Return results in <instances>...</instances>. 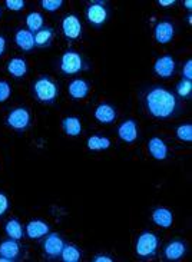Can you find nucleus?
<instances>
[{
	"label": "nucleus",
	"mask_w": 192,
	"mask_h": 262,
	"mask_svg": "<svg viewBox=\"0 0 192 262\" xmlns=\"http://www.w3.org/2000/svg\"><path fill=\"white\" fill-rule=\"evenodd\" d=\"M145 105L151 116L155 119H168L175 115L178 107V100L165 88H152L145 96Z\"/></svg>",
	"instance_id": "1"
},
{
	"label": "nucleus",
	"mask_w": 192,
	"mask_h": 262,
	"mask_svg": "<svg viewBox=\"0 0 192 262\" xmlns=\"http://www.w3.org/2000/svg\"><path fill=\"white\" fill-rule=\"evenodd\" d=\"M33 92H35L36 98L45 102V103H50L56 99L57 96V86L56 83L48 76L39 78L33 83Z\"/></svg>",
	"instance_id": "2"
},
{
	"label": "nucleus",
	"mask_w": 192,
	"mask_h": 262,
	"mask_svg": "<svg viewBox=\"0 0 192 262\" xmlns=\"http://www.w3.org/2000/svg\"><path fill=\"white\" fill-rule=\"evenodd\" d=\"M158 249V238L154 232H148L145 231L139 235L138 241H136L135 251L141 258H148L152 256Z\"/></svg>",
	"instance_id": "3"
},
{
	"label": "nucleus",
	"mask_w": 192,
	"mask_h": 262,
	"mask_svg": "<svg viewBox=\"0 0 192 262\" xmlns=\"http://www.w3.org/2000/svg\"><path fill=\"white\" fill-rule=\"evenodd\" d=\"M82 69H83V60L80 55L73 50L65 52L60 59V71L63 72L65 75H76Z\"/></svg>",
	"instance_id": "4"
},
{
	"label": "nucleus",
	"mask_w": 192,
	"mask_h": 262,
	"mask_svg": "<svg viewBox=\"0 0 192 262\" xmlns=\"http://www.w3.org/2000/svg\"><path fill=\"white\" fill-rule=\"evenodd\" d=\"M30 123V114L26 107H16L7 115V125L16 130L26 129Z\"/></svg>",
	"instance_id": "5"
},
{
	"label": "nucleus",
	"mask_w": 192,
	"mask_h": 262,
	"mask_svg": "<svg viewBox=\"0 0 192 262\" xmlns=\"http://www.w3.org/2000/svg\"><path fill=\"white\" fill-rule=\"evenodd\" d=\"M62 32L66 39L69 40H76L82 36V23L79 20L78 16L75 14H68L65 16L62 21Z\"/></svg>",
	"instance_id": "6"
},
{
	"label": "nucleus",
	"mask_w": 192,
	"mask_h": 262,
	"mask_svg": "<svg viewBox=\"0 0 192 262\" xmlns=\"http://www.w3.org/2000/svg\"><path fill=\"white\" fill-rule=\"evenodd\" d=\"M86 17L91 25L99 28L102 26L105 21L108 20V10L106 7L103 6V3H99V2H93L91 3L88 9H86Z\"/></svg>",
	"instance_id": "7"
},
{
	"label": "nucleus",
	"mask_w": 192,
	"mask_h": 262,
	"mask_svg": "<svg viewBox=\"0 0 192 262\" xmlns=\"http://www.w3.org/2000/svg\"><path fill=\"white\" fill-rule=\"evenodd\" d=\"M175 66H177V63H175L174 57L169 56V55H165V56L158 57L157 60H155L154 72H155V75L159 76V78L168 79L174 75Z\"/></svg>",
	"instance_id": "8"
},
{
	"label": "nucleus",
	"mask_w": 192,
	"mask_h": 262,
	"mask_svg": "<svg viewBox=\"0 0 192 262\" xmlns=\"http://www.w3.org/2000/svg\"><path fill=\"white\" fill-rule=\"evenodd\" d=\"M65 247L63 239L57 234H50L43 241V252L50 258H56L62 254V249Z\"/></svg>",
	"instance_id": "9"
},
{
	"label": "nucleus",
	"mask_w": 192,
	"mask_h": 262,
	"mask_svg": "<svg viewBox=\"0 0 192 262\" xmlns=\"http://www.w3.org/2000/svg\"><path fill=\"white\" fill-rule=\"evenodd\" d=\"M154 36H155V40L158 43L166 45V43H169L174 39V36H175V28H174V25H172L171 21H159V23H157V26H155Z\"/></svg>",
	"instance_id": "10"
},
{
	"label": "nucleus",
	"mask_w": 192,
	"mask_h": 262,
	"mask_svg": "<svg viewBox=\"0 0 192 262\" xmlns=\"http://www.w3.org/2000/svg\"><path fill=\"white\" fill-rule=\"evenodd\" d=\"M118 136L119 139L126 143H132L138 139V126H136V122L132 119L122 122L118 128Z\"/></svg>",
	"instance_id": "11"
},
{
	"label": "nucleus",
	"mask_w": 192,
	"mask_h": 262,
	"mask_svg": "<svg viewBox=\"0 0 192 262\" xmlns=\"http://www.w3.org/2000/svg\"><path fill=\"white\" fill-rule=\"evenodd\" d=\"M50 228L48 225V222H45L42 220L30 221L26 225V235L30 239H40L45 235L49 234Z\"/></svg>",
	"instance_id": "12"
},
{
	"label": "nucleus",
	"mask_w": 192,
	"mask_h": 262,
	"mask_svg": "<svg viewBox=\"0 0 192 262\" xmlns=\"http://www.w3.org/2000/svg\"><path fill=\"white\" fill-rule=\"evenodd\" d=\"M148 152H150V155L154 159L164 161V159H166V156H168V146H166V143L161 138L154 136L148 142Z\"/></svg>",
	"instance_id": "13"
},
{
	"label": "nucleus",
	"mask_w": 192,
	"mask_h": 262,
	"mask_svg": "<svg viewBox=\"0 0 192 262\" xmlns=\"http://www.w3.org/2000/svg\"><path fill=\"white\" fill-rule=\"evenodd\" d=\"M68 92L71 95L72 99H85L86 96H88V93H89V83L86 80H83V79H75L68 86Z\"/></svg>",
	"instance_id": "14"
},
{
	"label": "nucleus",
	"mask_w": 192,
	"mask_h": 262,
	"mask_svg": "<svg viewBox=\"0 0 192 262\" xmlns=\"http://www.w3.org/2000/svg\"><path fill=\"white\" fill-rule=\"evenodd\" d=\"M185 244L177 239V241H171L166 247H165L164 255L168 261H179L182 256L185 255Z\"/></svg>",
	"instance_id": "15"
},
{
	"label": "nucleus",
	"mask_w": 192,
	"mask_h": 262,
	"mask_svg": "<svg viewBox=\"0 0 192 262\" xmlns=\"http://www.w3.org/2000/svg\"><path fill=\"white\" fill-rule=\"evenodd\" d=\"M20 254V245L17 244L16 239H7L0 244V256L2 258H6L7 261L12 262L14 261Z\"/></svg>",
	"instance_id": "16"
},
{
	"label": "nucleus",
	"mask_w": 192,
	"mask_h": 262,
	"mask_svg": "<svg viewBox=\"0 0 192 262\" xmlns=\"http://www.w3.org/2000/svg\"><path fill=\"white\" fill-rule=\"evenodd\" d=\"M95 118L100 123H112L116 119V109L109 103H100L95 109Z\"/></svg>",
	"instance_id": "17"
},
{
	"label": "nucleus",
	"mask_w": 192,
	"mask_h": 262,
	"mask_svg": "<svg viewBox=\"0 0 192 262\" xmlns=\"http://www.w3.org/2000/svg\"><path fill=\"white\" fill-rule=\"evenodd\" d=\"M152 221L158 227L169 228L174 224V213L168 208H157L152 212Z\"/></svg>",
	"instance_id": "18"
},
{
	"label": "nucleus",
	"mask_w": 192,
	"mask_h": 262,
	"mask_svg": "<svg viewBox=\"0 0 192 262\" xmlns=\"http://www.w3.org/2000/svg\"><path fill=\"white\" fill-rule=\"evenodd\" d=\"M14 42L16 45L25 52H30L35 49V35L30 30H19L14 36Z\"/></svg>",
	"instance_id": "19"
},
{
	"label": "nucleus",
	"mask_w": 192,
	"mask_h": 262,
	"mask_svg": "<svg viewBox=\"0 0 192 262\" xmlns=\"http://www.w3.org/2000/svg\"><path fill=\"white\" fill-rule=\"evenodd\" d=\"M7 72L13 76V78H23L28 73V63L25 59L22 57H13L9 60L7 63Z\"/></svg>",
	"instance_id": "20"
},
{
	"label": "nucleus",
	"mask_w": 192,
	"mask_h": 262,
	"mask_svg": "<svg viewBox=\"0 0 192 262\" xmlns=\"http://www.w3.org/2000/svg\"><path fill=\"white\" fill-rule=\"evenodd\" d=\"M62 128L68 136H79L82 132V122L76 116H68L62 122Z\"/></svg>",
	"instance_id": "21"
},
{
	"label": "nucleus",
	"mask_w": 192,
	"mask_h": 262,
	"mask_svg": "<svg viewBox=\"0 0 192 262\" xmlns=\"http://www.w3.org/2000/svg\"><path fill=\"white\" fill-rule=\"evenodd\" d=\"M5 232L9 238L19 241L23 238V228L22 224L17 220H9L7 221L6 227H5Z\"/></svg>",
	"instance_id": "22"
},
{
	"label": "nucleus",
	"mask_w": 192,
	"mask_h": 262,
	"mask_svg": "<svg viewBox=\"0 0 192 262\" xmlns=\"http://www.w3.org/2000/svg\"><path fill=\"white\" fill-rule=\"evenodd\" d=\"M86 145H88V149H91V150H106L111 146V141L108 138L92 135V136L88 138Z\"/></svg>",
	"instance_id": "23"
},
{
	"label": "nucleus",
	"mask_w": 192,
	"mask_h": 262,
	"mask_svg": "<svg viewBox=\"0 0 192 262\" xmlns=\"http://www.w3.org/2000/svg\"><path fill=\"white\" fill-rule=\"evenodd\" d=\"M52 37H53V30H52V29L50 28L40 29L39 32H36V35H35V46H39V48L49 46Z\"/></svg>",
	"instance_id": "24"
},
{
	"label": "nucleus",
	"mask_w": 192,
	"mask_h": 262,
	"mask_svg": "<svg viewBox=\"0 0 192 262\" xmlns=\"http://www.w3.org/2000/svg\"><path fill=\"white\" fill-rule=\"evenodd\" d=\"M60 256L63 262H78L80 261V251L75 245H65Z\"/></svg>",
	"instance_id": "25"
},
{
	"label": "nucleus",
	"mask_w": 192,
	"mask_h": 262,
	"mask_svg": "<svg viewBox=\"0 0 192 262\" xmlns=\"http://www.w3.org/2000/svg\"><path fill=\"white\" fill-rule=\"evenodd\" d=\"M26 25L30 32H39L43 26V16L39 12H32L26 17Z\"/></svg>",
	"instance_id": "26"
},
{
	"label": "nucleus",
	"mask_w": 192,
	"mask_h": 262,
	"mask_svg": "<svg viewBox=\"0 0 192 262\" xmlns=\"http://www.w3.org/2000/svg\"><path fill=\"white\" fill-rule=\"evenodd\" d=\"M177 138L182 142L192 141V125L191 123H184L177 128Z\"/></svg>",
	"instance_id": "27"
},
{
	"label": "nucleus",
	"mask_w": 192,
	"mask_h": 262,
	"mask_svg": "<svg viewBox=\"0 0 192 262\" xmlns=\"http://www.w3.org/2000/svg\"><path fill=\"white\" fill-rule=\"evenodd\" d=\"M177 92L181 98H188L192 92V83L188 79H182L177 85Z\"/></svg>",
	"instance_id": "28"
},
{
	"label": "nucleus",
	"mask_w": 192,
	"mask_h": 262,
	"mask_svg": "<svg viewBox=\"0 0 192 262\" xmlns=\"http://www.w3.org/2000/svg\"><path fill=\"white\" fill-rule=\"evenodd\" d=\"M40 6L46 10V12H56L60 7L63 6V2L62 0H42L40 2Z\"/></svg>",
	"instance_id": "29"
},
{
	"label": "nucleus",
	"mask_w": 192,
	"mask_h": 262,
	"mask_svg": "<svg viewBox=\"0 0 192 262\" xmlns=\"http://www.w3.org/2000/svg\"><path fill=\"white\" fill-rule=\"evenodd\" d=\"M10 93H12V88L9 85V82L0 80V103L6 102L10 98Z\"/></svg>",
	"instance_id": "30"
},
{
	"label": "nucleus",
	"mask_w": 192,
	"mask_h": 262,
	"mask_svg": "<svg viewBox=\"0 0 192 262\" xmlns=\"http://www.w3.org/2000/svg\"><path fill=\"white\" fill-rule=\"evenodd\" d=\"M6 7L9 10H13V12H19L22 9H25V2L23 0H6Z\"/></svg>",
	"instance_id": "31"
},
{
	"label": "nucleus",
	"mask_w": 192,
	"mask_h": 262,
	"mask_svg": "<svg viewBox=\"0 0 192 262\" xmlns=\"http://www.w3.org/2000/svg\"><path fill=\"white\" fill-rule=\"evenodd\" d=\"M182 76H184V79H188V80H191L192 79V60L191 59H188V60H186L185 66L182 68Z\"/></svg>",
	"instance_id": "32"
},
{
	"label": "nucleus",
	"mask_w": 192,
	"mask_h": 262,
	"mask_svg": "<svg viewBox=\"0 0 192 262\" xmlns=\"http://www.w3.org/2000/svg\"><path fill=\"white\" fill-rule=\"evenodd\" d=\"M7 208H9V201L5 193L0 192V216H3L6 213Z\"/></svg>",
	"instance_id": "33"
},
{
	"label": "nucleus",
	"mask_w": 192,
	"mask_h": 262,
	"mask_svg": "<svg viewBox=\"0 0 192 262\" xmlns=\"http://www.w3.org/2000/svg\"><path fill=\"white\" fill-rule=\"evenodd\" d=\"M175 0H158V5L161 7H172L175 6Z\"/></svg>",
	"instance_id": "34"
},
{
	"label": "nucleus",
	"mask_w": 192,
	"mask_h": 262,
	"mask_svg": "<svg viewBox=\"0 0 192 262\" xmlns=\"http://www.w3.org/2000/svg\"><path fill=\"white\" fill-rule=\"evenodd\" d=\"M95 262H112V258H109L106 255H96L93 258Z\"/></svg>",
	"instance_id": "35"
},
{
	"label": "nucleus",
	"mask_w": 192,
	"mask_h": 262,
	"mask_svg": "<svg viewBox=\"0 0 192 262\" xmlns=\"http://www.w3.org/2000/svg\"><path fill=\"white\" fill-rule=\"evenodd\" d=\"M5 49H6V39L3 36H0V56L5 53Z\"/></svg>",
	"instance_id": "36"
},
{
	"label": "nucleus",
	"mask_w": 192,
	"mask_h": 262,
	"mask_svg": "<svg viewBox=\"0 0 192 262\" xmlns=\"http://www.w3.org/2000/svg\"><path fill=\"white\" fill-rule=\"evenodd\" d=\"M182 5H184V7H185L188 12H191V9H192V2H191V0H185V2H182Z\"/></svg>",
	"instance_id": "37"
},
{
	"label": "nucleus",
	"mask_w": 192,
	"mask_h": 262,
	"mask_svg": "<svg viewBox=\"0 0 192 262\" xmlns=\"http://www.w3.org/2000/svg\"><path fill=\"white\" fill-rule=\"evenodd\" d=\"M188 23H189V25H191V23H192V16H191V13L188 14Z\"/></svg>",
	"instance_id": "38"
},
{
	"label": "nucleus",
	"mask_w": 192,
	"mask_h": 262,
	"mask_svg": "<svg viewBox=\"0 0 192 262\" xmlns=\"http://www.w3.org/2000/svg\"><path fill=\"white\" fill-rule=\"evenodd\" d=\"M0 16H2V10H0Z\"/></svg>",
	"instance_id": "39"
}]
</instances>
